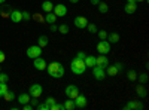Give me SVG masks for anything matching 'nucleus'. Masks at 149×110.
<instances>
[{"label": "nucleus", "instance_id": "obj_46", "mask_svg": "<svg viewBox=\"0 0 149 110\" xmlns=\"http://www.w3.org/2000/svg\"><path fill=\"white\" fill-rule=\"evenodd\" d=\"M6 2V0H0V5H2V3H5Z\"/></svg>", "mask_w": 149, "mask_h": 110}, {"label": "nucleus", "instance_id": "obj_26", "mask_svg": "<svg viewBox=\"0 0 149 110\" xmlns=\"http://www.w3.org/2000/svg\"><path fill=\"white\" fill-rule=\"evenodd\" d=\"M37 45H39L40 48H45L48 45V37L46 36H40V37L37 39Z\"/></svg>", "mask_w": 149, "mask_h": 110}, {"label": "nucleus", "instance_id": "obj_6", "mask_svg": "<svg viewBox=\"0 0 149 110\" xmlns=\"http://www.w3.org/2000/svg\"><path fill=\"white\" fill-rule=\"evenodd\" d=\"M97 52L102 54V55H106L110 52V43L107 40H100L97 43Z\"/></svg>", "mask_w": 149, "mask_h": 110}, {"label": "nucleus", "instance_id": "obj_19", "mask_svg": "<svg viewBox=\"0 0 149 110\" xmlns=\"http://www.w3.org/2000/svg\"><path fill=\"white\" fill-rule=\"evenodd\" d=\"M55 21H57V15L54 14V12H46L45 22H48V24H54Z\"/></svg>", "mask_w": 149, "mask_h": 110}, {"label": "nucleus", "instance_id": "obj_11", "mask_svg": "<svg viewBox=\"0 0 149 110\" xmlns=\"http://www.w3.org/2000/svg\"><path fill=\"white\" fill-rule=\"evenodd\" d=\"M9 19H10L12 22H15V24L21 22V21H22V12H21V10H17V9L10 10V12H9Z\"/></svg>", "mask_w": 149, "mask_h": 110}, {"label": "nucleus", "instance_id": "obj_39", "mask_svg": "<svg viewBox=\"0 0 149 110\" xmlns=\"http://www.w3.org/2000/svg\"><path fill=\"white\" fill-rule=\"evenodd\" d=\"M22 109H24V110H31V109H33V106L27 103V104H22Z\"/></svg>", "mask_w": 149, "mask_h": 110}, {"label": "nucleus", "instance_id": "obj_38", "mask_svg": "<svg viewBox=\"0 0 149 110\" xmlns=\"http://www.w3.org/2000/svg\"><path fill=\"white\" fill-rule=\"evenodd\" d=\"M5 59H6V55H5V52H3V51H0V63H3Z\"/></svg>", "mask_w": 149, "mask_h": 110}, {"label": "nucleus", "instance_id": "obj_17", "mask_svg": "<svg viewBox=\"0 0 149 110\" xmlns=\"http://www.w3.org/2000/svg\"><path fill=\"white\" fill-rule=\"evenodd\" d=\"M136 9H137V3H127L124 6V12L125 14H134Z\"/></svg>", "mask_w": 149, "mask_h": 110}, {"label": "nucleus", "instance_id": "obj_30", "mask_svg": "<svg viewBox=\"0 0 149 110\" xmlns=\"http://www.w3.org/2000/svg\"><path fill=\"white\" fill-rule=\"evenodd\" d=\"M85 28L88 30L90 33H97V31H98V30H97V27H95V24H93V22H91V24L88 22V24H86V27H85Z\"/></svg>", "mask_w": 149, "mask_h": 110}, {"label": "nucleus", "instance_id": "obj_41", "mask_svg": "<svg viewBox=\"0 0 149 110\" xmlns=\"http://www.w3.org/2000/svg\"><path fill=\"white\" fill-rule=\"evenodd\" d=\"M115 66H116V68H118L119 71H121V70H122V67H124V66H122V63H116Z\"/></svg>", "mask_w": 149, "mask_h": 110}, {"label": "nucleus", "instance_id": "obj_27", "mask_svg": "<svg viewBox=\"0 0 149 110\" xmlns=\"http://www.w3.org/2000/svg\"><path fill=\"white\" fill-rule=\"evenodd\" d=\"M6 91H8V82H0V98L3 97Z\"/></svg>", "mask_w": 149, "mask_h": 110}, {"label": "nucleus", "instance_id": "obj_25", "mask_svg": "<svg viewBox=\"0 0 149 110\" xmlns=\"http://www.w3.org/2000/svg\"><path fill=\"white\" fill-rule=\"evenodd\" d=\"M73 109H76V107H74V101H73L72 98L66 100V103H64V110H73Z\"/></svg>", "mask_w": 149, "mask_h": 110}, {"label": "nucleus", "instance_id": "obj_28", "mask_svg": "<svg viewBox=\"0 0 149 110\" xmlns=\"http://www.w3.org/2000/svg\"><path fill=\"white\" fill-rule=\"evenodd\" d=\"M58 31L61 34H67L69 33V26L67 24H61V26H58Z\"/></svg>", "mask_w": 149, "mask_h": 110}, {"label": "nucleus", "instance_id": "obj_9", "mask_svg": "<svg viewBox=\"0 0 149 110\" xmlns=\"http://www.w3.org/2000/svg\"><path fill=\"white\" fill-rule=\"evenodd\" d=\"M93 75L95 77V80H103L106 77V71L103 67H98V66H94L93 67Z\"/></svg>", "mask_w": 149, "mask_h": 110}, {"label": "nucleus", "instance_id": "obj_13", "mask_svg": "<svg viewBox=\"0 0 149 110\" xmlns=\"http://www.w3.org/2000/svg\"><path fill=\"white\" fill-rule=\"evenodd\" d=\"M95 66L106 68V67L109 66V59H107V57H106V55H102V54L98 55V57H95Z\"/></svg>", "mask_w": 149, "mask_h": 110}, {"label": "nucleus", "instance_id": "obj_35", "mask_svg": "<svg viewBox=\"0 0 149 110\" xmlns=\"http://www.w3.org/2000/svg\"><path fill=\"white\" fill-rule=\"evenodd\" d=\"M8 80H9V76L6 75V73L0 71V82H8Z\"/></svg>", "mask_w": 149, "mask_h": 110}, {"label": "nucleus", "instance_id": "obj_10", "mask_svg": "<svg viewBox=\"0 0 149 110\" xmlns=\"http://www.w3.org/2000/svg\"><path fill=\"white\" fill-rule=\"evenodd\" d=\"M73 101H74V107H76V109H84V107H86V104H88V100H86V97L82 95V94H79Z\"/></svg>", "mask_w": 149, "mask_h": 110}, {"label": "nucleus", "instance_id": "obj_48", "mask_svg": "<svg viewBox=\"0 0 149 110\" xmlns=\"http://www.w3.org/2000/svg\"><path fill=\"white\" fill-rule=\"evenodd\" d=\"M0 71H2V68H0Z\"/></svg>", "mask_w": 149, "mask_h": 110}, {"label": "nucleus", "instance_id": "obj_42", "mask_svg": "<svg viewBox=\"0 0 149 110\" xmlns=\"http://www.w3.org/2000/svg\"><path fill=\"white\" fill-rule=\"evenodd\" d=\"M90 2H91V5H98V3H100V0H90Z\"/></svg>", "mask_w": 149, "mask_h": 110}, {"label": "nucleus", "instance_id": "obj_23", "mask_svg": "<svg viewBox=\"0 0 149 110\" xmlns=\"http://www.w3.org/2000/svg\"><path fill=\"white\" fill-rule=\"evenodd\" d=\"M136 94H137L139 97H142V98H145V97L148 95V91L145 86H142V85H139L137 88H136Z\"/></svg>", "mask_w": 149, "mask_h": 110}, {"label": "nucleus", "instance_id": "obj_43", "mask_svg": "<svg viewBox=\"0 0 149 110\" xmlns=\"http://www.w3.org/2000/svg\"><path fill=\"white\" fill-rule=\"evenodd\" d=\"M30 101H31V106H33V107L37 106V100H31V98H30Z\"/></svg>", "mask_w": 149, "mask_h": 110}, {"label": "nucleus", "instance_id": "obj_5", "mask_svg": "<svg viewBox=\"0 0 149 110\" xmlns=\"http://www.w3.org/2000/svg\"><path fill=\"white\" fill-rule=\"evenodd\" d=\"M64 94H66L67 98L74 100V98H76V97L79 95V88L76 86V85H67V86H66V91H64Z\"/></svg>", "mask_w": 149, "mask_h": 110}, {"label": "nucleus", "instance_id": "obj_3", "mask_svg": "<svg viewBox=\"0 0 149 110\" xmlns=\"http://www.w3.org/2000/svg\"><path fill=\"white\" fill-rule=\"evenodd\" d=\"M29 94H30V97H33V98H39V97H42V94H43L42 85L40 83H33L30 86V89H29Z\"/></svg>", "mask_w": 149, "mask_h": 110}, {"label": "nucleus", "instance_id": "obj_7", "mask_svg": "<svg viewBox=\"0 0 149 110\" xmlns=\"http://www.w3.org/2000/svg\"><path fill=\"white\" fill-rule=\"evenodd\" d=\"M52 12L57 15V18H61V17H66L67 15V6L63 5V3H58V5H54V9Z\"/></svg>", "mask_w": 149, "mask_h": 110}, {"label": "nucleus", "instance_id": "obj_45", "mask_svg": "<svg viewBox=\"0 0 149 110\" xmlns=\"http://www.w3.org/2000/svg\"><path fill=\"white\" fill-rule=\"evenodd\" d=\"M69 2H72V3H76V2H79V0H69Z\"/></svg>", "mask_w": 149, "mask_h": 110}, {"label": "nucleus", "instance_id": "obj_12", "mask_svg": "<svg viewBox=\"0 0 149 110\" xmlns=\"http://www.w3.org/2000/svg\"><path fill=\"white\" fill-rule=\"evenodd\" d=\"M73 24H74V27H76V28H85L86 24H88V19H86L85 17H74Z\"/></svg>", "mask_w": 149, "mask_h": 110}, {"label": "nucleus", "instance_id": "obj_40", "mask_svg": "<svg viewBox=\"0 0 149 110\" xmlns=\"http://www.w3.org/2000/svg\"><path fill=\"white\" fill-rule=\"evenodd\" d=\"M49 26H51V27H49V30H51V31H57L58 30V27L55 26V24H49Z\"/></svg>", "mask_w": 149, "mask_h": 110}, {"label": "nucleus", "instance_id": "obj_15", "mask_svg": "<svg viewBox=\"0 0 149 110\" xmlns=\"http://www.w3.org/2000/svg\"><path fill=\"white\" fill-rule=\"evenodd\" d=\"M84 63H85V66H86V68H93L94 66H95V57L94 55H86L85 58H84Z\"/></svg>", "mask_w": 149, "mask_h": 110}, {"label": "nucleus", "instance_id": "obj_18", "mask_svg": "<svg viewBox=\"0 0 149 110\" xmlns=\"http://www.w3.org/2000/svg\"><path fill=\"white\" fill-rule=\"evenodd\" d=\"M104 70H106V75L107 76H116L118 73H119V70L116 68V66H107Z\"/></svg>", "mask_w": 149, "mask_h": 110}, {"label": "nucleus", "instance_id": "obj_33", "mask_svg": "<svg viewBox=\"0 0 149 110\" xmlns=\"http://www.w3.org/2000/svg\"><path fill=\"white\" fill-rule=\"evenodd\" d=\"M137 79H139L142 83H146V82H148V75H146V73H143V75L137 76Z\"/></svg>", "mask_w": 149, "mask_h": 110}, {"label": "nucleus", "instance_id": "obj_36", "mask_svg": "<svg viewBox=\"0 0 149 110\" xmlns=\"http://www.w3.org/2000/svg\"><path fill=\"white\" fill-rule=\"evenodd\" d=\"M36 107L39 109V110H49V106H48L46 103H43V104H37Z\"/></svg>", "mask_w": 149, "mask_h": 110}, {"label": "nucleus", "instance_id": "obj_37", "mask_svg": "<svg viewBox=\"0 0 149 110\" xmlns=\"http://www.w3.org/2000/svg\"><path fill=\"white\" fill-rule=\"evenodd\" d=\"M85 57H86V54H85L84 51H79V52L76 54V58H79V59H84Z\"/></svg>", "mask_w": 149, "mask_h": 110}, {"label": "nucleus", "instance_id": "obj_1", "mask_svg": "<svg viewBox=\"0 0 149 110\" xmlns=\"http://www.w3.org/2000/svg\"><path fill=\"white\" fill-rule=\"evenodd\" d=\"M46 70H48V75L51 77H55V79H60L64 76V67L61 63L58 61H52V63H49L46 66Z\"/></svg>", "mask_w": 149, "mask_h": 110}, {"label": "nucleus", "instance_id": "obj_47", "mask_svg": "<svg viewBox=\"0 0 149 110\" xmlns=\"http://www.w3.org/2000/svg\"><path fill=\"white\" fill-rule=\"evenodd\" d=\"M139 2H140V3H142V2H146V0H137V3H139Z\"/></svg>", "mask_w": 149, "mask_h": 110}, {"label": "nucleus", "instance_id": "obj_16", "mask_svg": "<svg viewBox=\"0 0 149 110\" xmlns=\"http://www.w3.org/2000/svg\"><path fill=\"white\" fill-rule=\"evenodd\" d=\"M30 94L29 92H24V94H19V97H18V103H19V106H22V104H27V103H30Z\"/></svg>", "mask_w": 149, "mask_h": 110}, {"label": "nucleus", "instance_id": "obj_29", "mask_svg": "<svg viewBox=\"0 0 149 110\" xmlns=\"http://www.w3.org/2000/svg\"><path fill=\"white\" fill-rule=\"evenodd\" d=\"M127 77H128V80H137V73H136L134 70H130L128 71V75H127Z\"/></svg>", "mask_w": 149, "mask_h": 110}, {"label": "nucleus", "instance_id": "obj_8", "mask_svg": "<svg viewBox=\"0 0 149 110\" xmlns=\"http://www.w3.org/2000/svg\"><path fill=\"white\" fill-rule=\"evenodd\" d=\"M46 66H48V63L42 58V57H37V58H34L33 59V67L36 68V70H39V71H42V70H45L46 68Z\"/></svg>", "mask_w": 149, "mask_h": 110}, {"label": "nucleus", "instance_id": "obj_24", "mask_svg": "<svg viewBox=\"0 0 149 110\" xmlns=\"http://www.w3.org/2000/svg\"><path fill=\"white\" fill-rule=\"evenodd\" d=\"M97 8H98V12H100V14H107V10H109V5L104 3V2H100L97 5Z\"/></svg>", "mask_w": 149, "mask_h": 110}, {"label": "nucleus", "instance_id": "obj_20", "mask_svg": "<svg viewBox=\"0 0 149 110\" xmlns=\"http://www.w3.org/2000/svg\"><path fill=\"white\" fill-rule=\"evenodd\" d=\"M109 43H118L119 42V34L118 33H110L107 34V39H106Z\"/></svg>", "mask_w": 149, "mask_h": 110}, {"label": "nucleus", "instance_id": "obj_14", "mask_svg": "<svg viewBox=\"0 0 149 110\" xmlns=\"http://www.w3.org/2000/svg\"><path fill=\"white\" fill-rule=\"evenodd\" d=\"M125 110H137V109H143V104L140 101H128L125 106H124Z\"/></svg>", "mask_w": 149, "mask_h": 110}, {"label": "nucleus", "instance_id": "obj_2", "mask_svg": "<svg viewBox=\"0 0 149 110\" xmlns=\"http://www.w3.org/2000/svg\"><path fill=\"white\" fill-rule=\"evenodd\" d=\"M70 70L74 73V75H84L85 70H86V66L84 63V59H79V58H73L72 63H70Z\"/></svg>", "mask_w": 149, "mask_h": 110}, {"label": "nucleus", "instance_id": "obj_21", "mask_svg": "<svg viewBox=\"0 0 149 110\" xmlns=\"http://www.w3.org/2000/svg\"><path fill=\"white\" fill-rule=\"evenodd\" d=\"M42 9H43L45 12H52V9H54V3H52V2H49V0H45V2L42 3Z\"/></svg>", "mask_w": 149, "mask_h": 110}, {"label": "nucleus", "instance_id": "obj_32", "mask_svg": "<svg viewBox=\"0 0 149 110\" xmlns=\"http://www.w3.org/2000/svg\"><path fill=\"white\" fill-rule=\"evenodd\" d=\"M45 103H46V104H48V106H49V107H51V106H52V104H54V103H57V100H55V98H54V97H48V98H46V100H45Z\"/></svg>", "mask_w": 149, "mask_h": 110}, {"label": "nucleus", "instance_id": "obj_34", "mask_svg": "<svg viewBox=\"0 0 149 110\" xmlns=\"http://www.w3.org/2000/svg\"><path fill=\"white\" fill-rule=\"evenodd\" d=\"M22 19H24V21H30V19H31V15L29 14L27 10H24V12H22Z\"/></svg>", "mask_w": 149, "mask_h": 110}, {"label": "nucleus", "instance_id": "obj_4", "mask_svg": "<svg viewBox=\"0 0 149 110\" xmlns=\"http://www.w3.org/2000/svg\"><path fill=\"white\" fill-rule=\"evenodd\" d=\"M27 57L29 58H37V57H42V48L39 46V45H33V46H30V48H27Z\"/></svg>", "mask_w": 149, "mask_h": 110}, {"label": "nucleus", "instance_id": "obj_31", "mask_svg": "<svg viewBox=\"0 0 149 110\" xmlns=\"http://www.w3.org/2000/svg\"><path fill=\"white\" fill-rule=\"evenodd\" d=\"M97 34H98V39H100V40H106V39H107V33H106L104 30L97 31Z\"/></svg>", "mask_w": 149, "mask_h": 110}, {"label": "nucleus", "instance_id": "obj_44", "mask_svg": "<svg viewBox=\"0 0 149 110\" xmlns=\"http://www.w3.org/2000/svg\"><path fill=\"white\" fill-rule=\"evenodd\" d=\"M127 3H137V0H127Z\"/></svg>", "mask_w": 149, "mask_h": 110}, {"label": "nucleus", "instance_id": "obj_22", "mask_svg": "<svg viewBox=\"0 0 149 110\" xmlns=\"http://www.w3.org/2000/svg\"><path fill=\"white\" fill-rule=\"evenodd\" d=\"M3 98H5V101H8V103H10V101H14L15 100V94L12 92V91H6L5 94H3Z\"/></svg>", "mask_w": 149, "mask_h": 110}]
</instances>
